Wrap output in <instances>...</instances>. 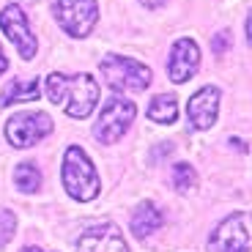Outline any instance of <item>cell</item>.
Segmentation results:
<instances>
[{
  "mask_svg": "<svg viewBox=\"0 0 252 252\" xmlns=\"http://www.w3.org/2000/svg\"><path fill=\"white\" fill-rule=\"evenodd\" d=\"M195 184H197V176H195V167L192 164L181 162L173 167V187L178 192H189V189H195Z\"/></svg>",
  "mask_w": 252,
  "mask_h": 252,
  "instance_id": "cell-16",
  "label": "cell"
},
{
  "mask_svg": "<svg viewBox=\"0 0 252 252\" xmlns=\"http://www.w3.org/2000/svg\"><path fill=\"white\" fill-rule=\"evenodd\" d=\"M52 11H55L58 25L77 38L88 36L99 19L96 0H52Z\"/></svg>",
  "mask_w": 252,
  "mask_h": 252,
  "instance_id": "cell-5",
  "label": "cell"
},
{
  "mask_svg": "<svg viewBox=\"0 0 252 252\" xmlns=\"http://www.w3.org/2000/svg\"><path fill=\"white\" fill-rule=\"evenodd\" d=\"M8 69V61H6V55H3V50H0V74Z\"/></svg>",
  "mask_w": 252,
  "mask_h": 252,
  "instance_id": "cell-20",
  "label": "cell"
},
{
  "mask_svg": "<svg viewBox=\"0 0 252 252\" xmlns=\"http://www.w3.org/2000/svg\"><path fill=\"white\" fill-rule=\"evenodd\" d=\"M47 96L52 104H61L71 118H88L99 101V82L91 74H58L47 77Z\"/></svg>",
  "mask_w": 252,
  "mask_h": 252,
  "instance_id": "cell-1",
  "label": "cell"
},
{
  "mask_svg": "<svg viewBox=\"0 0 252 252\" xmlns=\"http://www.w3.org/2000/svg\"><path fill=\"white\" fill-rule=\"evenodd\" d=\"M77 252H129L124 236L115 225H96L80 236Z\"/></svg>",
  "mask_w": 252,
  "mask_h": 252,
  "instance_id": "cell-11",
  "label": "cell"
},
{
  "mask_svg": "<svg viewBox=\"0 0 252 252\" xmlns=\"http://www.w3.org/2000/svg\"><path fill=\"white\" fill-rule=\"evenodd\" d=\"M52 132V118L47 113H17L6 124V137L14 148H31Z\"/></svg>",
  "mask_w": 252,
  "mask_h": 252,
  "instance_id": "cell-6",
  "label": "cell"
},
{
  "mask_svg": "<svg viewBox=\"0 0 252 252\" xmlns=\"http://www.w3.org/2000/svg\"><path fill=\"white\" fill-rule=\"evenodd\" d=\"M61 178H63V189L69 192V197L80 203L94 200L101 192V178L96 173L94 162L85 157L82 148L69 145L66 154H63V167H61Z\"/></svg>",
  "mask_w": 252,
  "mask_h": 252,
  "instance_id": "cell-2",
  "label": "cell"
},
{
  "mask_svg": "<svg viewBox=\"0 0 252 252\" xmlns=\"http://www.w3.org/2000/svg\"><path fill=\"white\" fill-rule=\"evenodd\" d=\"M134 113H137V107H134V101L124 99V96H113V99L101 107V115L99 121H96V140L104 145H113L118 143L121 137H124V132L129 129V124L134 121Z\"/></svg>",
  "mask_w": 252,
  "mask_h": 252,
  "instance_id": "cell-4",
  "label": "cell"
},
{
  "mask_svg": "<svg viewBox=\"0 0 252 252\" xmlns=\"http://www.w3.org/2000/svg\"><path fill=\"white\" fill-rule=\"evenodd\" d=\"M208 247L214 252H250V214L241 211L217 225Z\"/></svg>",
  "mask_w": 252,
  "mask_h": 252,
  "instance_id": "cell-7",
  "label": "cell"
},
{
  "mask_svg": "<svg viewBox=\"0 0 252 252\" xmlns=\"http://www.w3.org/2000/svg\"><path fill=\"white\" fill-rule=\"evenodd\" d=\"M148 118L154 121V124H173V121L178 118V104L173 96H157V99L151 101V107H148Z\"/></svg>",
  "mask_w": 252,
  "mask_h": 252,
  "instance_id": "cell-14",
  "label": "cell"
},
{
  "mask_svg": "<svg viewBox=\"0 0 252 252\" xmlns=\"http://www.w3.org/2000/svg\"><path fill=\"white\" fill-rule=\"evenodd\" d=\"M225 44H227V33H220L211 47H214V52H222V50H225Z\"/></svg>",
  "mask_w": 252,
  "mask_h": 252,
  "instance_id": "cell-18",
  "label": "cell"
},
{
  "mask_svg": "<svg viewBox=\"0 0 252 252\" xmlns=\"http://www.w3.org/2000/svg\"><path fill=\"white\" fill-rule=\"evenodd\" d=\"M38 94H41L38 80H14L3 88L0 104H3V107H11V104H22V101H36Z\"/></svg>",
  "mask_w": 252,
  "mask_h": 252,
  "instance_id": "cell-13",
  "label": "cell"
},
{
  "mask_svg": "<svg viewBox=\"0 0 252 252\" xmlns=\"http://www.w3.org/2000/svg\"><path fill=\"white\" fill-rule=\"evenodd\" d=\"M140 3H143L145 8H151V11H154V8H162L167 0H140Z\"/></svg>",
  "mask_w": 252,
  "mask_h": 252,
  "instance_id": "cell-19",
  "label": "cell"
},
{
  "mask_svg": "<svg viewBox=\"0 0 252 252\" xmlns=\"http://www.w3.org/2000/svg\"><path fill=\"white\" fill-rule=\"evenodd\" d=\"M187 115H189V121H192L195 129H200V132L211 129V126L217 124V115H220V91L211 88V85L200 88L192 99H189Z\"/></svg>",
  "mask_w": 252,
  "mask_h": 252,
  "instance_id": "cell-10",
  "label": "cell"
},
{
  "mask_svg": "<svg viewBox=\"0 0 252 252\" xmlns=\"http://www.w3.org/2000/svg\"><path fill=\"white\" fill-rule=\"evenodd\" d=\"M14 227H17V217H14L11 211H0V247L11 241Z\"/></svg>",
  "mask_w": 252,
  "mask_h": 252,
  "instance_id": "cell-17",
  "label": "cell"
},
{
  "mask_svg": "<svg viewBox=\"0 0 252 252\" xmlns=\"http://www.w3.org/2000/svg\"><path fill=\"white\" fill-rule=\"evenodd\" d=\"M0 28L8 36L14 47H17L19 58L22 61H31L36 55V36H33L31 25H28V17L19 6H6L0 14Z\"/></svg>",
  "mask_w": 252,
  "mask_h": 252,
  "instance_id": "cell-8",
  "label": "cell"
},
{
  "mask_svg": "<svg viewBox=\"0 0 252 252\" xmlns=\"http://www.w3.org/2000/svg\"><path fill=\"white\" fill-rule=\"evenodd\" d=\"M162 225H164V214L159 211L157 203H151V200L140 203L134 217H132V233L137 236V239H145V236L157 233Z\"/></svg>",
  "mask_w": 252,
  "mask_h": 252,
  "instance_id": "cell-12",
  "label": "cell"
},
{
  "mask_svg": "<svg viewBox=\"0 0 252 252\" xmlns=\"http://www.w3.org/2000/svg\"><path fill=\"white\" fill-rule=\"evenodd\" d=\"M14 184H17L19 192H36V189L41 187V173H38L36 164L22 162V164H17V170H14Z\"/></svg>",
  "mask_w": 252,
  "mask_h": 252,
  "instance_id": "cell-15",
  "label": "cell"
},
{
  "mask_svg": "<svg viewBox=\"0 0 252 252\" xmlns=\"http://www.w3.org/2000/svg\"><path fill=\"white\" fill-rule=\"evenodd\" d=\"M101 77L113 91L124 94V91H145L151 85V69L145 63L134 61V58H121V55H107L99 63Z\"/></svg>",
  "mask_w": 252,
  "mask_h": 252,
  "instance_id": "cell-3",
  "label": "cell"
},
{
  "mask_svg": "<svg viewBox=\"0 0 252 252\" xmlns=\"http://www.w3.org/2000/svg\"><path fill=\"white\" fill-rule=\"evenodd\" d=\"M22 252H41V250H36V247H25Z\"/></svg>",
  "mask_w": 252,
  "mask_h": 252,
  "instance_id": "cell-21",
  "label": "cell"
},
{
  "mask_svg": "<svg viewBox=\"0 0 252 252\" xmlns=\"http://www.w3.org/2000/svg\"><path fill=\"white\" fill-rule=\"evenodd\" d=\"M200 66V50L192 38H178L170 50V61H167V74L176 85L187 82L189 77L197 71Z\"/></svg>",
  "mask_w": 252,
  "mask_h": 252,
  "instance_id": "cell-9",
  "label": "cell"
}]
</instances>
